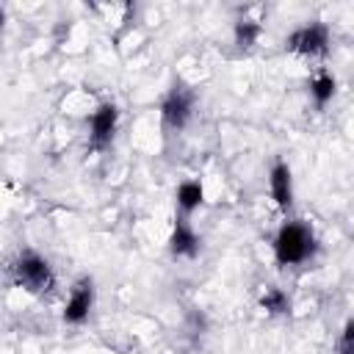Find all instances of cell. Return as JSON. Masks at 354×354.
Segmentation results:
<instances>
[{
	"label": "cell",
	"instance_id": "cell-1",
	"mask_svg": "<svg viewBox=\"0 0 354 354\" xmlns=\"http://www.w3.org/2000/svg\"><path fill=\"white\" fill-rule=\"evenodd\" d=\"M315 249H318V241L313 230L299 218L285 221L274 235V260L279 268H293L313 260Z\"/></svg>",
	"mask_w": 354,
	"mask_h": 354
},
{
	"label": "cell",
	"instance_id": "cell-2",
	"mask_svg": "<svg viewBox=\"0 0 354 354\" xmlns=\"http://www.w3.org/2000/svg\"><path fill=\"white\" fill-rule=\"evenodd\" d=\"M11 279L22 290H28L33 296H44V293H50L55 288L53 266L36 252H19L17 254V260L11 263Z\"/></svg>",
	"mask_w": 354,
	"mask_h": 354
},
{
	"label": "cell",
	"instance_id": "cell-3",
	"mask_svg": "<svg viewBox=\"0 0 354 354\" xmlns=\"http://www.w3.org/2000/svg\"><path fill=\"white\" fill-rule=\"evenodd\" d=\"M285 50H288V53H296V55H304V58L324 55V53L329 50V28H326L324 22L301 25V28H296V30L285 39Z\"/></svg>",
	"mask_w": 354,
	"mask_h": 354
},
{
	"label": "cell",
	"instance_id": "cell-4",
	"mask_svg": "<svg viewBox=\"0 0 354 354\" xmlns=\"http://www.w3.org/2000/svg\"><path fill=\"white\" fill-rule=\"evenodd\" d=\"M194 116V94L185 86H174L160 102V119L169 130H183Z\"/></svg>",
	"mask_w": 354,
	"mask_h": 354
},
{
	"label": "cell",
	"instance_id": "cell-5",
	"mask_svg": "<svg viewBox=\"0 0 354 354\" xmlns=\"http://www.w3.org/2000/svg\"><path fill=\"white\" fill-rule=\"evenodd\" d=\"M116 124H119V111H116V105L102 102V105L91 113V119H88V147H91V149H105V147H111L113 133H116Z\"/></svg>",
	"mask_w": 354,
	"mask_h": 354
},
{
	"label": "cell",
	"instance_id": "cell-6",
	"mask_svg": "<svg viewBox=\"0 0 354 354\" xmlns=\"http://www.w3.org/2000/svg\"><path fill=\"white\" fill-rule=\"evenodd\" d=\"M91 307H94V282H91L88 277H80V279L72 285L69 299H66V304H64V324H72V326L83 324V321L88 318Z\"/></svg>",
	"mask_w": 354,
	"mask_h": 354
},
{
	"label": "cell",
	"instance_id": "cell-7",
	"mask_svg": "<svg viewBox=\"0 0 354 354\" xmlns=\"http://www.w3.org/2000/svg\"><path fill=\"white\" fill-rule=\"evenodd\" d=\"M268 191L279 210H288L293 205V177H290V166L285 160H274V166L268 171Z\"/></svg>",
	"mask_w": 354,
	"mask_h": 354
},
{
	"label": "cell",
	"instance_id": "cell-8",
	"mask_svg": "<svg viewBox=\"0 0 354 354\" xmlns=\"http://www.w3.org/2000/svg\"><path fill=\"white\" fill-rule=\"evenodd\" d=\"M169 252L174 257H196L199 252V235L194 232V227L185 218H177L169 235Z\"/></svg>",
	"mask_w": 354,
	"mask_h": 354
},
{
	"label": "cell",
	"instance_id": "cell-9",
	"mask_svg": "<svg viewBox=\"0 0 354 354\" xmlns=\"http://www.w3.org/2000/svg\"><path fill=\"white\" fill-rule=\"evenodd\" d=\"M335 91H337V80H335V75H332L329 69H318L315 77L310 80V97H313V102H315L318 108H326V105L332 102Z\"/></svg>",
	"mask_w": 354,
	"mask_h": 354
},
{
	"label": "cell",
	"instance_id": "cell-10",
	"mask_svg": "<svg viewBox=\"0 0 354 354\" xmlns=\"http://www.w3.org/2000/svg\"><path fill=\"white\" fill-rule=\"evenodd\" d=\"M174 199H177V210L183 216H188V213H194L205 202V188H202L199 180H185V183H180Z\"/></svg>",
	"mask_w": 354,
	"mask_h": 354
},
{
	"label": "cell",
	"instance_id": "cell-11",
	"mask_svg": "<svg viewBox=\"0 0 354 354\" xmlns=\"http://www.w3.org/2000/svg\"><path fill=\"white\" fill-rule=\"evenodd\" d=\"M260 310L268 315H285L290 310V299L282 288H266L260 293Z\"/></svg>",
	"mask_w": 354,
	"mask_h": 354
},
{
	"label": "cell",
	"instance_id": "cell-12",
	"mask_svg": "<svg viewBox=\"0 0 354 354\" xmlns=\"http://www.w3.org/2000/svg\"><path fill=\"white\" fill-rule=\"evenodd\" d=\"M232 36H235L238 50H249V47H254L257 39H260V25L252 22V19H238L235 28H232Z\"/></svg>",
	"mask_w": 354,
	"mask_h": 354
},
{
	"label": "cell",
	"instance_id": "cell-13",
	"mask_svg": "<svg viewBox=\"0 0 354 354\" xmlns=\"http://www.w3.org/2000/svg\"><path fill=\"white\" fill-rule=\"evenodd\" d=\"M337 354H354V318L343 324V332L337 337Z\"/></svg>",
	"mask_w": 354,
	"mask_h": 354
}]
</instances>
